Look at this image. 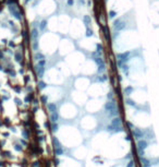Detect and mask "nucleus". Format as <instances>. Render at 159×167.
<instances>
[{
    "label": "nucleus",
    "instance_id": "nucleus-1",
    "mask_svg": "<svg viewBox=\"0 0 159 167\" xmlns=\"http://www.w3.org/2000/svg\"><path fill=\"white\" fill-rule=\"evenodd\" d=\"M58 131V140L60 141L62 145H66L67 147H76L81 145L82 140H83V136L76 130V128H72L69 126L62 127L57 130Z\"/></svg>",
    "mask_w": 159,
    "mask_h": 167
},
{
    "label": "nucleus",
    "instance_id": "nucleus-2",
    "mask_svg": "<svg viewBox=\"0 0 159 167\" xmlns=\"http://www.w3.org/2000/svg\"><path fill=\"white\" fill-rule=\"evenodd\" d=\"M78 114H79V111H78L76 105L73 103H70V102L62 104L60 107V110H59V116L67 120H71L75 118L78 116Z\"/></svg>",
    "mask_w": 159,
    "mask_h": 167
},
{
    "label": "nucleus",
    "instance_id": "nucleus-3",
    "mask_svg": "<svg viewBox=\"0 0 159 167\" xmlns=\"http://www.w3.org/2000/svg\"><path fill=\"white\" fill-rule=\"evenodd\" d=\"M81 127L86 131H93L97 127V120L92 115H86L81 119Z\"/></svg>",
    "mask_w": 159,
    "mask_h": 167
},
{
    "label": "nucleus",
    "instance_id": "nucleus-4",
    "mask_svg": "<svg viewBox=\"0 0 159 167\" xmlns=\"http://www.w3.org/2000/svg\"><path fill=\"white\" fill-rule=\"evenodd\" d=\"M105 105V103H101V101L99 99H93L92 102H88V103H86L85 106H86V109L89 114H96L97 111H99L102 106Z\"/></svg>",
    "mask_w": 159,
    "mask_h": 167
},
{
    "label": "nucleus",
    "instance_id": "nucleus-5",
    "mask_svg": "<svg viewBox=\"0 0 159 167\" xmlns=\"http://www.w3.org/2000/svg\"><path fill=\"white\" fill-rule=\"evenodd\" d=\"M8 8H9V11H10L11 15L14 18V19H16L17 21H21L22 19H23L21 11L19 10V8H17L16 6H14V4H11V6H9Z\"/></svg>",
    "mask_w": 159,
    "mask_h": 167
},
{
    "label": "nucleus",
    "instance_id": "nucleus-6",
    "mask_svg": "<svg viewBox=\"0 0 159 167\" xmlns=\"http://www.w3.org/2000/svg\"><path fill=\"white\" fill-rule=\"evenodd\" d=\"M45 64H46V59L39 60V61H37V64H36V73L40 79L43 78L45 73Z\"/></svg>",
    "mask_w": 159,
    "mask_h": 167
},
{
    "label": "nucleus",
    "instance_id": "nucleus-7",
    "mask_svg": "<svg viewBox=\"0 0 159 167\" xmlns=\"http://www.w3.org/2000/svg\"><path fill=\"white\" fill-rule=\"evenodd\" d=\"M83 22L86 27H89V25L92 24V18H90L89 15H84L83 16Z\"/></svg>",
    "mask_w": 159,
    "mask_h": 167
},
{
    "label": "nucleus",
    "instance_id": "nucleus-8",
    "mask_svg": "<svg viewBox=\"0 0 159 167\" xmlns=\"http://www.w3.org/2000/svg\"><path fill=\"white\" fill-rule=\"evenodd\" d=\"M31 36H32V38H33V40H37V38H38V29L34 27V29L32 30V32H31Z\"/></svg>",
    "mask_w": 159,
    "mask_h": 167
},
{
    "label": "nucleus",
    "instance_id": "nucleus-9",
    "mask_svg": "<svg viewBox=\"0 0 159 167\" xmlns=\"http://www.w3.org/2000/svg\"><path fill=\"white\" fill-rule=\"evenodd\" d=\"M46 27H47V20H42L40 21V23H39V30L40 31H45L46 30Z\"/></svg>",
    "mask_w": 159,
    "mask_h": 167
},
{
    "label": "nucleus",
    "instance_id": "nucleus-10",
    "mask_svg": "<svg viewBox=\"0 0 159 167\" xmlns=\"http://www.w3.org/2000/svg\"><path fill=\"white\" fill-rule=\"evenodd\" d=\"M87 37H92L93 35H94V32H93V30L90 29V27H86V34H85Z\"/></svg>",
    "mask_w": 159,
    "mask_h": 167
},
{
    "label": "nucleus",
    "instance_id": "nucleus-11",
    "mask_svg": "<svg viewBox=\"0 0 159 167\" xmlns=\"http://www.w3.org/2000/svg\"><path fill=\"white\" fill-rule=\"evenodd\" d=\"M15 60H16L17 62H21V61H22V55H21L19 52L15 54Z\"/></svg>",
    "mask_w": 159,
    "mask_h": 167
},
{
    "label": "nucleus",
    "instance_id": "nucleus-12",
    "mask_svg": "<svg viewBox=\"0 0 159 167\" xmlns=\"http://www.w3.org/2000/svg\"><path fill=\"white\" fill-rule=\"evenodd\" d=\"M108 15H109V18H110V19H113L117 15V12L113 11V10H110V11H109V13H108Z\"/></svg>",
    "mask_w": 159,
    "mask_h": 167
},
{
    "label": "nucleus",
    "instance_id": "nucleus-13",
    "mask_svg": "<svg viewBox=\"0 0 159 167\" xmlns=\"http://www.w3.org/2000/svg\"><path fill=\"white\" fill-rule=\"evenodd\" d=\"M104 34H105L106 39H108L109 38V33H108V31H107V27H104Z\"/></svg>",
    "mask_w": 159,
    "mask_h": 167
},
{
    "label": "nucleus",
    "instance_id": "nucleus-14",
    "mask_svg": "<svg viewBox=\"0 0 159 167\" xmlns=\"http://www.w3.org/2000/svg\"><path fill=\"white\" fill-rule=\"evenodd\" d=\"M67 4L69 7H72L74 4V0H67Z\"/></svg>",
    "mask_w": 159,
    "mask_h": 167
},
{
    "label": "nucleus",
    "instance_id": "nucleus-15",
    "mask_svg": "<svg viewBox=\"0 0 159 167\" xmlns=\"http://www.w3.org/2000/svg\"><path fill=\"white\" fill-rule=\"evenodd\" d=\"M30 1H32V0H24V2H25V3H29Z\"/></svg>",
    "mask_w": 159,
    "mask_h": 167
},
{
    "label": "nucleus",
    "instance_id": "nucleus-16",
    "mask_svg": "<svg viewBox=\"0 0 159 167\" xmlns=\"http://www.w3.org/2000/svg\"><path fill=\"white\" fill-rule=\"evenodd\" d=\"M79 1H80L81 3H84V0H79Z\"/></svg>",
    "mask_w": 159,
    "mask_h": 167
}]
</instances>
